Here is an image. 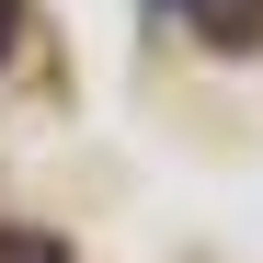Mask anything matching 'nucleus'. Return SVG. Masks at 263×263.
<instances>
[{
  "label": "nucleus",
  "instance_id": "3",
  "mask_svg": "<svg viewBox=\"0 0 263 263\" xmlns=\"http://www.w3.org/2000/svg\"><path fill=\"white\" fill-rule=\"evenodd\" d=\"M23 46V0H0V58H12Z\"/></svg>",
  "mask_w": 263,
  "mask_h": 263
},
{
  "label": "nucleus",
  "instance_id": "2",
  "mask_svg": "<svg viewBox=\"0 0 263 263\" xmlns=\"http://www.w3.org/2000/svg\"><path fill=\"white\" fill-rule=\"evenodd\" d=\"M0 263H69V252H58L46 229H0Z\"/></svg>",
  "mask_w": 263,
  "mask_h": 263
},
{
  "label": "nucleus",
  "instance_id": "1",
  "mask_svg": "<svg viewBox=\"0 0 263 263\" xmlns=\"http://www.w3.org/2000/svg\"><path fill=\"white\" fill-rule=\"evenodd\" d=\"M183 23L206 34V46H229V58L263 46V0H183Z\"/></svg>",
  "mask_w": 263,
  "mask_h": 263
}]
</instances>
